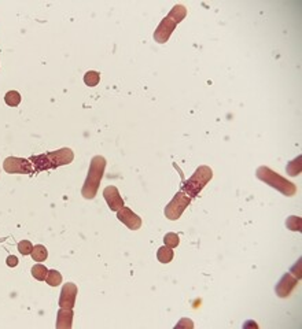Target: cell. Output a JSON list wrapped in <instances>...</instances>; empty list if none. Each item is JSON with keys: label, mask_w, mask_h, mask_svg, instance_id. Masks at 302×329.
<instances>
[{"label": "cell", "mask_w": 302, "mask_h": 329, "mask_svg": "<svg viewBox=\"0 0 302 329\" xmlns=\"http://www.w3.org/2000/svg\"><path fill=\"white\" fill-rule=\"evenodd\" d=\"M103 198L106 199V203L110 207L112 211H118L124 207V199L121 198L118 189L114 185H109L103 189Z\"/></svg>", "instance_id": "8fae6325"}, {"label": "cell", "mask_w": 302, "mask_h": 329, "mask_svg": "<svg viewBox=\"0 0 302 329\" xmlns=\"http://www.w3.org/2000/svg\"><path fill=\"white\" fill-rule=\"evenodd\" d=\"M73 309H59L56 314V329H70L73 324Z\"/></svg>", "instance_id": "7c38bea8"}, {"label": "cell", "mask_w": 302, "mask_h": 329, "mask_svg": "<svg viewBox=\"0 0 302 329\" xmlns=\"http://www.w3.org/2000/svg\"><path fill=\"white\" fill-rule=\"evenodd\" d=\"M6 264H7V266H9V268H15V266L19 264V261H18V258L15 257V255H9V257H7V261H6Z\"/></svg>", "instance_id": "603a6c76"}, {"label": "cell", "mask_w": 302, "mask_h": 329, "mask_svg": "<svg viewBox=\"0 0 302 329\" xmlns=\"http://www.w3.org/2000/svg\"><path fill=\"white\" fill-rule=\"evenodd\" d=\"M74 152L70 148L65 147L60 150L46 152L41 155H35L29 159L33 165V174H37L43 170H51L59 166H65L73 162Z\"/></svg>", "instance_id": "6da1fadb"}, {"label": "cell", "mask_w": 302, "mask_h": 329, "mask_svg": "<svg viewBox=\"0 0 302 329\" xmlns=\"http://www.w3.org/2000/svg\"><path fill=\"white\" fill-rule=\"evenodd\" d=\"M117 220L124 224V225H126L131 231H139L143 225L142 218L139 217L138 214H135L130 207H125V206L117 211Z\"/></svg>", "instance_id": "30bf717a"}, {"label": "cell", "mask_w": 302, "mask_h": 329, "mask_svg": "<svg viewBox=\"0 0 302 329\" xmlns=\"http://www.w3.org/2000/svg\"><path fill=\"white\" fill-rule=\"evenodd\" d=\"M187 9L183 5H176L166 17L160 22V25L154 32V40L158 44H165L172 36L176 26L187 17Z\"/></svg>", "instance_id": "3957f363"}, {"label": "cell", "mask_w": 302, "mask_h": 329, "mask_svg": "<svg viewBox=\"0 0 302 329\" xmlns=\"http://www.w3.org/2000/svg\"><path fill=\"white\" fill-rule=\"evenodd\" d=\"M21 100H22L21 95H19V92H17V91H9V92H7L5 96L6 104L10 107L19 106Z\"/></svg>", "instance_id": "e0dca14e"}, {"label": "cell", "mask_w": 302, "mask_h": 329, "mask_svg": "<svg viewBox=\"0 0 302 329\" xmlns=\"http://www.w3.org/2000/svg\"><path fill=\"white\" fill-rule=\"evenodd\" d=\"M301 262L302 259L299 258L297 264L290 269L289 273H286L285 276L281 278V281L277 282L275 291H276L279 298H289L290 294L295 290V287H297V284L299 282V280H301Z\"/></svg>", "instance_id": "8992f818"}, {"label": "cell", "mask_w": 302, "mask_h": 329, "mask_svg": "<svg viewBox=\"0 0 302 329\" xmlns=\"http://www.w3.org/2000/svg\"><path fill=\"white\" fill-rule=\"evenodd\" d=\"M32 250H33V244L30 243L29 240H22L18 243V251L21 252L22 255H30Z\"/></svg>", "instance_id": "7402d4cb"}, {"label": "cell", "mask_w": 302, "mask_h": 329, "mask_svg": "<svg viewBox=\"0 0 302 329\" xmlns=\"http://www.w3.org/2000/svg\"><path fill=\"white\" fill-rule=\"evenodd\" d=\"M48 269L41 264H37L32 268V276L36 278V280H39V281H44L46 280V276H47Z\"/></svg>", "instance_id": "ffe728a7"}, {"label": "cell", "mask_w": 302, "mask_h": 329, "mask_svg": "<svg viewBox=\"0 0 302 329\" xmlns=\"http://www.w3.org/2000/svg\"><path fill=\"white\" fill-rule=\"evenodd\" d=\"M301 217H297V215H290V217L286 220V227L289 228L290 231L301 232Z\"/></svg>", "instance_id": "d6986e66"}, {"label": "cell", "mask_w": 302, "mask_h": 329, "mask_svg": "<svg viewBox=\"0 0 302 329\" xmlns=\"http://www.w3.org/2000/svg\"><path fill=\"white\" fill-rule=\"evenodd\" d=\"M213 179V171L209 166H199L197 170L194 171V174L191 176L190 179L187 180L184 185L181 187V189L190 195L192 199L195 196H198L201 191L207 185V183Z\"/></svg>", "instance_id": "5b68a950"}, {"label": "cell", "mask_w": 302, "mask_h": 329, "mask_svg": "<svg viewBox=\"0 0 302 329\" xmlns=\"http://www.w3.org/2000/svg\"><path fill=\"white\" fill-rule=\"evenodd\" d=\"M30 255H32V258H33V261L39 262L40 264V262H44L46 259H47L48 251H47V248L44 247V246L37 244V246L33 247V250H32V252H30Z\"/></svg>", "instance_id": "5bb4252c"}, {"label": "cell", "mask_w": 302, "mask_h": 329, "mask_svg": "<svg viewBox=\"0 0 302 329\" xmlns=\"http://www.w3.org/2000/svg\"><path fill=\"white\" fill-rule=\"evenodd\" d=\"M192 198L187 192H184L183 189H180L179 192L173 196V199L168 203V206L165 207L164 213L165 217L170 220V221H176L181 217V214L184 213V210L190 206Z\"/></svg>", "instance_id": "52a82bcc"}, {"label": "cell", "mask_w": 302, "mask_h": 329, "mask_svg": "<svg viewBox=\"0 0 302 329\" xmlns=\"http://www.w3.org/2000/svg\"><path fill=\"white\" fill-rule=\"evenodd\" d=\"M301 161H302V157L299 155L298 158H295L294 161L287 163V167H286V169H287V173H289L290 176H298L299 173H301L302 170Z\"/></svg>", "instance_id": "ac0fdd59"}, {"label": "cell", "mask_w": 302, "mask_h": 329, "mask_svg": "<svg viewBox=\"0 0 302 329\" xmlns=\"http://www.w3.org/2000/svg\"><path fill=\"white\" fill-rule=\"evenodd\" d=\"M46 281H47V284L50 287L60 286V282H62V274L55 269L48 270L47 276H46Z\"/></svg>", "instance_id": "2e32d148"}, {"label": "cell", "mask_w": 302, "mask_h": 329, "mask_svg": "<svg viewBox=\"0 0 302 329\" xmlns=\"http://www.w3.org/2000/svg\"><path fill=\"white\" fill-rule=\"evenodd\" d=\"M255 176L263 183L268 184L272 188L277 189L279 192H282L286 196H294L297 193V185L289 180H286L285 177H282L279 173L273 171L268 166H260L255 171Z\"/></svg>", "instance_id": "277c9868"}, {"label": "cell", "mask_w": 302, "mask_h": 329, "mask_svg": "<svg viewBox=\"0 0 302 329\" xmlns=\"http://www.w3.org/2000/svg\"><path fill=\"white\" fill-rule=\"evenodd\" d=\"M173 248H169L168 246H162V247L158 248L157 251V258L161 264H169V262L173 259Z\"/></svg>", "instance_id": "4fadbf2b"}, {"label": "cell", "mask_w": 302, "mask_h": 329, "mask_svg": "<svg viewBox=\"0 0 302 329\" xmlns=\"http://www.w3.org/2000/svg\"><path fill=\"white\" fill-rule=\"evenodd\" d=\"M100 82V74L95 70H90V72H87L84 74V84L87 86H91V88H94Z\"/></svg>", "instance_id": "9a60e30c"}, {"label": "cell", "mask_w": 302, "mask_h": 329, "mask_svg": "<svg viewBox=\"0 0 302 329\" xmlns=\"http://www.w3.org/2000/svg\"><path fill=\"white\" fill-rule=\"evenodd\" d=\"M3 169L9 174H33V165L29 159L9 157L3 162Z\"/></svg>", "instance_id": "ba28073f"}, {"label": "cell", "mask_w": 302, "mask_h": 329, "mask_svg": "<svg viewBox=\"0 0 302 329\" xmlns=\"http://www.w3.org/2000/svg\"><path fill=\"white\" fill-rule=\"evenodd\" d=\"M78 288L73 282H66L62 287L59 295V308L60 309H73L76 306Z\"/></svg>", "instance_id": "9c48e42d"}, {"label": "cell", "mask_w": 302, "mask_h": 329, "mask_svg": "<svg viewBox=\"0 0 302 329\" xmlns=\"http://www.w3.org/2000/svg\"><path fill=\"white\" fill-rule=\"evenodd\" d=\"M106 159L102 155H96L91 159L90 169H88V174H87L85 183L81 188L82 198H85L88 201H92L98 193L100 181L103 179L104 170H106Z\"/></svg>", "instance_id": "7a4b0ae2"}, {"label": "cell", "mask_w": 302, "mask_h": 329, "mask_svg": "<svg viewBox=\"0 0 302 329\" xmlns=\"http://www.w3.org/2000/svg\"><path fill=\"white\" fill-rule=\"evenodd\" d=\"M164 242H165V246H168L169 248H176L179 244H180V239H179V236L176 235V233H173V232H170V233H166L164 237Z\"/></svg>", "instance_id": "44dd1931"}]
</instances>
